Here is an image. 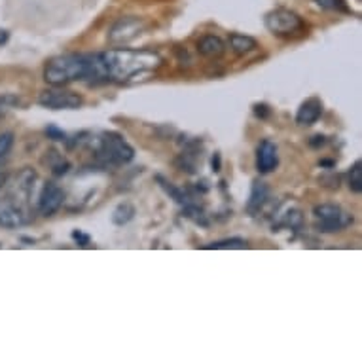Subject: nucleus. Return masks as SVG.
Segmentation results:
<instances>
[{
    "mask_svg": "<svg viewBox=\"0 0 362 362\" xmlns=\"http://www.w3.org/2000/svg\"><path fill=\"white\" fill-rule=\"evenodd\" d=\"M108 82L133 83L148 80L158 72L163 59L154 50H129L118 48L99 53Z\"/></svg>",
    "mask_w": 362,
    "mask_h": 362,
    "instance_id": "nucleus-1",
    "label": "nucleus"
},
{
    "mask_svg": "<svg viewBox=\"0 0 362 362\" xmlns=\"http://www.w3.org/2000/svg\"><path fill=\"white\" fill-rule=\"evenodd\" d=\"M44 80L55 88L67 86L70 82L86 80L89 83L108 82L101 58L97 55H80V53H67L53 58L44 69Z\"/></svg>",
    "mask_w": 362,
    "mask_h": 362,
    "instance_id": "nucleus-2",
    "label": "nucleus"
},
{
    "mask_svg": "<svg viewBox=\"0 0 362 362\" xmlns=\"http://www.w3.org/2000/svg\"><path fill=\"white\" fill-rule=\"evenodd\" d=\"M91 147H93L95 158L105 167L126 166L135 158L133 147L120 133H114V131L101 133L97 139L91 140Z\"/></svg>",
    "mask_w": 362,
    "mask_h": 362,
    "instance_id": "nucleus-3",
    "label": "nucleus"
},
{
    "mask_svg": "<svg viewBox=\"0 0 362 362\" xmlns=\"http://www.w3.org/2000/svg\"><path fill=\"white\" fill-rule=\"evenodd\" d=\"M313 218H315V229L321 234H336L353 224V215L334 203L317 205L313 209Z\"/></svg>",
    "mask_w": 362,
    "mask_h": 362,
    "instance_id": "nucleus-4",
    "label": "nucleus"
},
{
    "mask_svg": "<svg viewBox=\"0 0 362 362\" xmlns=\"http://www.w3.org/2000/svg\"><path fill=\"white\" fill-rule=\"evenodd\" d=\"M264 25L275 36H293L304 31V20L298 13L286 8H275L266 13Z\"/></svg>",
    "mask_w": 362,
    "mask_h": 362,
    "instance_id": "nucleus-5",
    "label": "nucleus"
},
{
    "mask_svg": "<svg viewBox=\"0 0 362 362\" xmlns=\"http://www.w3.org/2000/svg\"><path fill=\"white\" fill-rule=\"evenodd\" d=\"M39 102L44 108H51V110H74V108L82 107L83 99L74 91L58 89L53 86V89H46L40 93Z\"/></svg>",
    "mask_w": 362,
    "mask_h": 362,
    "instance_id": "nucleus-6",
    "label": "nucleus"
},
{
    "mask_svg": "<svg viewBox=\"0 0 362 362\" xmlns=\"http://www.w3.org/2000/svg\"><path fill=\"white\" fill-rule=\"evenodd\" d=\"M142 29H145V21L139 18H133V15L120 18L108 32V40H110V44H128L139 36Z\"/></svg>",
    "mask_w": 362,
    "mask_h": 362,
    "instance_id": "nucleus-7",
    "label": "nucleus"
},
{
    "mask_svg": "<svg viewBox=\"0 0 362 362\" xmlns=\"http://www.w3.org/2000/svg\"><path fill=\"white\" fill-rule=\"evenodd\" d=\"M31 210L27 207L13 203L10 199H2L0 201V226L8 229H15L31 222Z\"/></svg>",
    "mask_w": 362,
    "mask_h": 362,
    "instance_id": "nucleus-8",
    "label": "nucleus"
},
{
    "mask_svg": "<svg viewBox=\"0 0 362 362\" xmlns=\"http://www.w3.org/2000/svg\"><path fill=\"white\" fill-rule=\"evenodd\" d=\"M65 203V190L55 182H46L39 196V213L42 216L55 215Z\"/></svg>",
    "mask_w": 362,
    "mask_h": 362,
    "instance_id": "nucleus-9",
    "label": "nucleus"
},
{
    "mask_svg": "<svg viewBox=\"0 0 362 362\" xmlns=\"http://www.w3.org/2000/svg\"><path fill=\"white\" fill-rule=\"evenodd\" d=\"M279 166V150L274 140H262L256 148V169L262 175H267L277 169Z\"/></svg>",
    "mask_w": 362,
    "mask_h": 362,
    "instance_id": "nucleus-10",
    "label": "nucleus"
},
{
    "mask_svg": "<svg viewBox=\"0 0 362 362\" xmlns=\"http://www.w3.org/2000/svg\"><path fill=\"white\" fill-rule=\"evenodd\" d=\"M324 105L319 97H309L305 99L298 108V114H296V123L302 126V128H307V126H313L317 123L319 118L323 116Z\"/></svg>",
    "mask_w": 362,
    "mask_h": 362,
    "instance_id": "nucleus-11",
    "label": "nucleus"
},
{
    "mask_svg": "<svg viewBox=\"0 0 362 362\" xmlns=\"http://www.w3.org/2000/svg\"><path fill=\"white\" fill-rule=\"evenodd\" d=\"M267 199H269V188L264 180L256 178L253 182V190H250V197L247 201V213L250 216H258L260 210L266 207Z\"/></svg>",
    "mask_w": 362,
    "mask_h": 362,
    "instance_id": "nucleus-12",
    "label": "nucleus"
},
{
    "mask_svg": "<svg viewBox=\"0 0 362 362\" xmlns=\"http://www.w3.org/2000/svg\"><path fill=\"white\" fill-rule=\"evenodd\" d=\"M197 51H199L203 58L218 59L224 55L226 44L222 42V39H218L215 34H207V36H203V39L197 42Z\"/></svg>",
    "mask_w": 362,
    "mask_h": 362,
    "instance_id": "nucleus-13",
    "label": "nucleus"
},
{
    "mask_svg": "<svg viewBox=\"0 0 362 362\" xmlns=\"http://www.w3.org/2000/svg\"><path fill=\"white\" fill-rule=\"evenodd\" d=\"M229 48H232L237 55H245V53L255 51L256 48H258V42H256L253 36L234 32V34H229Z\"/></svg>",
    "mask_w": 362,
    "mask_h": 362,
    "instance_id": "nucleus-14",
    "label": "nucleus"
},
{
    "mask_svg": "<svg viewBox=\"0 0 362 362\" xmlns=\"http://www.w3.org/2000/svg\"><path fill=\"white\" fill-rule=\"evenodd\" d=\"M133 218L135 207L131 203H128V201H123V203L118 205L114 209V213H112V222H114L116 226H126V224L131 222Z\"/></svg>",
    "mask_w": 362,
    "mask_h": 362,
    "instance_id": "nucleus-15",
    "label": "nucleus"
},
{
    "mask_svg": "<svg viewBox=\"0 0 362 362\" xmlns=\"http://www.w3.org/2000/svg\"><path fill=\"white\" fill-rule=\"evenodd\" d=\"M156 180H158L159 186H161V188H163V190H166L167 194H169V196H171L178 205H182V207H185L186 203H190V199L186 197L185 192L180 190V188H177L175 185H171V182H169L167 178H163L161 175H158V177H156Z\"/></svg>",
    "mask_w": 362,
    "mask_h": 362,
    "instance_id": "nucleus-16",
    "label": "nucleus"
},
{
    "mask_svg": "<svg viewBox=\"0 0 362 362\" xmlns=\"http://www.w3.org/2000/svg\"><path fill=\"white\" fill-rule=\"evenodd\" d=\"M349 190L355 194L362 192V161H355L349 171Z\"/></svg>",
    "mask_w": 362,
    "mask_h": 362,
    "instance_id": "nucleus-17",
    "label": "nucleus"
},
{
    "mask_svg": "<svg viewBox=\"0 0 362 362\" xmlns=\"http://www.w3.org/2000/svg\"><path fill=\"white\" fill-rule=\"evenodd\" d=\"M205 248H215V250H226V248H247V241L241 237H232V239H222V241H216L207 245Z\"/></svg>",
    "mask_w": 362,
    "mask_h": 362,
    "instance_id": "nucleus-18",
    "label": "nucleus"
},
{
    "mask_svg": "<svg viewBox=\"0 0 362 362\" xmlns=\"http://www.w3.org/2000/svg\"><path fill=\"white\" fill-rule=\"evenodd\" d=\"M185 216L186 218H190V220H194L196 224H201V226H207V224H209V220L205 218L203 210L199 209V207L194 203L185 205Z\"/></svg>",
    "mask_w": 362,
    "mask_h": 362,
    "instance_id": "nucleus-19",
    "label": "nucleus"
},
{
    "mask_svg": "<svg viewBox=\"0 0 362 362\" xmlns=\"http://www.w3.org/2000/svg\"><path fill=\"white\" fill-rule=\"evenodd\" d=\"M319 6L324 8V10H334V12H349V6L345 0H315Z\"/></svg>",
    "mask_w": 362,
    "mask_h": 362,
    "instance_id": "nucleus-20",
    "label": "nucleus"
},
{
    "mask_svg": "<svg viewBox=\"0 0 362 362\" xmlns=\"http://www.w3.org/2000/svg\"><path fill=\"white\" fill-rule=\"evenodd\" d=\"M13 147V133H0V161L6 159Z\"/></svg>",
    "mask_w": 362,
    "mask_h": 362,
    "instance_id": "nucleus-21",
    "label": "nucleus"
},
{
    "mask_svg": "<svg viewBox=\"0 0 362 362\" xmlns=\"http://www.w3.org/2000/svg\"><path fill=\"white\" fill-rule=\"evenodd\" d=\"M46 135H48V139L55 140V142H67V135L58 126H48L46 128Z\"/></svg>",
    "mask_w": 362,
    "mask_h": 362,
    "instance_id": "nucleus-22",
    "label": "nucleus"
},
{
    "mask_svg": "<svg viewBox=\"0 0 362 362\" xmlns=\"http://www.w3.org/2000/svg\"><path fill=\"white\" fill-rule=\"evenodd\" d=\"M255 114L258 116L260 120H266V118H269V114H272V110H269V107L264 105V102H258V105H255Z\"/></svg>",
    "mask_w": 362,
    "mask_h": 362,
    "instance_id": "nucleus-23",
    "label": "nucleus"
},
{
    "mask_svg": "<svg viewBox=\"0 0 362 362\" xmlns=\"http://www.w3.org/2000/svg\"><path fill=\"white\" fill-rule=\"evenodd\" d=\"M72 239L80 243V247H89V235L82 234L80 229H76V232H72Z\"/></svg>",
    "mask_w": 362,
    "mask_h": 362,
    "instance_id": "nucleus-24",
    "label": "nucleus"
},
{
    "mask_svg": "<svg viewBox=\"0 0 362 362\" xmlns=\"http://www.w3.org/2000/svg\"><path fill=\"white\" fill-rule=\"evenodd\" d=\"M15 105H20V99H18V97H13V95L0 97V107H2V108H4V107H15Z\"/></svg>",
    "mask_w": 362,
    "mask_h": 362,
    "instance_id": "nucleus-25",
    "label": "nucleus"
},
{
    "mask_svg": "<svg viewBox=\"0 0 362 362\" xmlns=\"http://www.w3.org/2000/svg\"><path fill=\"white\" fill-rule=\"evenodd\" d=\"M210 166H213V171L218 173L220 171V154H215L213 159H210Z\"/></svg>",
    "mask_w": 362,
    "mask_h": 362,
    "instance_id": "nucleus-26",
    "label": "nucleus"
},
{
    "mask_svg": "<svg viewBox=\"0 0 362 362\" xmlns=\"http://www.w3.org/2000/svg\"><path fill=\"white\" fill-rule=\"evenodd\" d=\"M315 139H317V140H311V142H309V145H311V147H319V145H321V147H323L324 142H326V140H324V137H321V135H317V137H315Z\"/></svg>",
    "mask_w": 362,
    "mask_h": 362,
    "instance_id": "nucleus-27",
    "label": "nucleus"
},
{
    "mask_svg": "<svg viewBox=\"0 0 362 362\" xmlns=\"http://www.w3.org/2000/svg\"><path fill=\"white\" fill-rule=\"evenodd\" d=\"M8 182V175H0V192H2V188L6 186Z\"/></svg>",
    "mask_w": 362,
    "mask_h": 362,
    "instance_id": "nucleus-28",
    "label": "nucleus"
},
{
    "mask_svg": "<svg viewBox=\"0 0 362 362\" xmlns=\"http://www.w3.org/2000/svg\"><path fill=\"white\" fill-rule=\"evenodd\" d=\"M8 40V32L6 31H0V44H4Z\"/></svg>",
    "mask_w": 362,
    "mask_h": 362,
    "instance_id": "nucleus-29",
    "label": "nucleus"
}]
</instances>
